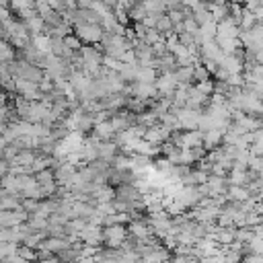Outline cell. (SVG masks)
I'll list each match as a JSON object with an SVG mask.
<instances>
[{"label":"cell","instance_id":"4","mask_svg":"<svg viewBox=\"0 0 263 263\" xmlns=\"http://www.w3.org/2000/svg\"><path fill=\"white\" fill-rule=\"evenodd\" d=\"M130 232H132V237H136V239H148L152 230H150V228H148L144 222H132Z\"/></svg>","mask_w":263,"mask_h":263},{"label":"cell","instance_id":"2","mask_svg":"<svg viewBox=\"0 0 263 263\" xmlns=\"http://www.w3.org/2000/svg\"><path fill=\"white\" fill-rule=\"evenodd\" d=\"M78 239L84 243V245H99L103 241V232L97 228V226H84L80 232H78Z\"/></svg>","mask_w":263,"mask_h":263},{"label":"cell","instance_id":"3","mask_svg":"<svg viewBox=\"0 0 263 263\" xmlns=\"http://www.w3.org/2000/svg\"><path fill=\"white\" fill-rule=\"evenodd\" d=\"M235 232H237V230H232V228H218V230L214 232V241H216L218 245H230V243L235 241Z\"/></svg>","mask_w":263,"mask_h":263},{"label":"cell","instance_id":"10","mask_svg":"<svg viewBox=\"0 0 263 263\" xmlns=\"http://www.w3.org/2000/svg\"><path fill=\"white\" fill-rule=\"evenodd\" d=\"M232 195H235L237 199H243V197H245V191H243V189H232Z\"/></svg>","mask_w":263,"mask_h":263},{"label":"cell","instance_id":"11","mask_svg":"<svg viewBox=\"0 0 263 263\" xmlns=\"http://www.w3.org/2000/svg\"><path fill=\"white\" fill-rule=\"evenodd\" d=\"M140 263H148V261H144V259H140Z\"/></svg>","mask_w":263,"mask_h":263},{"label":"cell","instance_id":"8","mask_svg":"<svg viewBox=\"0 0 263 263\" xmlns=\"http://www.w3.org/2000/svg\"><path fill=\"white\" fill-rule=\"evenodd\" d=\"M241 263H263V255H257V253H249L243 257Z\"/></svg>","mask_w":263,"mask_h":263},{"label":"cell","instance_id":"1","mask_svg":"<svg viewBox=\"0 0 263 263\" xmlns=\"http://www.w3.org/2000/svg\"><path fill=\"white\" fill-rule=\"evenodd\" d=\"M126 239H128V230L122 224H111L103 230V241L111 249H120L126 243Z\"/></svg>","mask_w":263,"mask_h":263},{"label":"cell","instance_id":"9","mask_svg":"<svg viewBox=\"0 0 263 263\" xmlns=\"http://www.w3.org/2000/svg\"><path fill=\"white\" fill-rule=\"evenodd\" d=\"M39 263H60V259L58 257H45V259H39Z\"/></svg>","mask_w":263,"mask_h":263},{"label":"cell","instance_id":"5","mask_svg":"<svg viewBox=\"0 0 263 263\" xmlns=\"http://www.w3.org/2000/svg\"><path fill=\"white\" fill-rule=\"evenodd\" d=\"M19 249L17 243H0V259H5V257H11L15 255Z\"/></svg>","mask_w":263,"mask_h":263},{"label":"cell","instance_id":"7","mask_svg":"<svg viewBox=\"0 0 263 263\" xmlns=\"http://www.w3.org/2000/svg\"><path fill=\"white\" fill-rule=\"evenodd\" d=\"M253 237H255V235H253L251 230H247V228H243V230H237V232H235V241H239V243H249Z\"/></svg>","mask_w":263,"mask_h":263},{"label":"cell","instance_id":"6","mask_svg":"<svg viewBox=\"0 0 263 263\" xmlns=\"http://www.w3.org/2000/svg\"><path fill=\"white\" fill-rule=\"evenodd\" d=\"M17 253H19V255H21L23 259H27L29 263L37 259V251H35L33 247H27V245H23V247H19V249H17Z\"/></svg>","mask_w":263,"mask_h":263}]
</instances>
